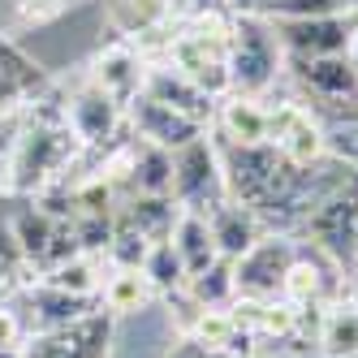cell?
<instances>
[{
    "mask_svg": "<svg viewBox=\"0 0 358 358\" xmlns=\"http://www.w3.org/2000/svg\"><path fill=\"white\" fill-rule=\"evenodd\" d=\"M229 69H234V91L242 95H268L276 78L285 73V48L276 39V27L268 17H238L229 35Z\"/></svg>",
    "mask_w": 358,
    "mask_h": 358,
    "instance_id": "obj_1",
    "label": "cell"
},
{
    "mask_svg": "<svg viewBox=\"0 0 358 358\" xmlns=\"http://www.w3.org/2000/svg\"><path fill=\"white\" fill-rule=\"evenodd\" d=\"M298 242L324 250L328 259H337L341 268L350 259H358V173L354 169L315 203V212L298 224Z\"/></svg>",
    "mask_w": 358,
    "mask_h": 358,
    "instance_id": "obj_2",
    "label": "cell"
},
{
    "mask_svg": "<svg viewBox=\"0 0 358 358\" xmlns=\"http://www.w3.org/2000/svg\"><path fill=\"white\" fill-rule=\"evenodd\" d=\"M220 164H224V190L229 199L246 203V208L264 212L268 203L276 199V190L289 182V164L276 156L272 143L259 147H224L220 143Z\"/></svg>",
    "mask_w": 358,
    "mask_h": 358,
    "instance_id": "obj_3",
    "label": "cell"
},
{
    "mask_svg": "<svg viewBox=\"0 0 358 358\" xmlns=\"http://www.w3.org/2000/svg\"><path fill=\"white\" fill-rule=\"evenodd\" d=\"M173 199L182 203L186 212H203V216L229 199L220 143L212 138V130L199 134L194 143H186L182 151H173Z\"/></svg>",
    "mask_w": 358,
    "mask_h": 358,
    "instance_id": "obj_4",
    "label": "cell"
},
{
    "mask_svg": "<svg viewBox=\"0 0 358 358\" xmlns=\"http://www.w3.org/2000/svg\"><path fill=\"white\" fill-rule=\"evenodd\" d=\"M268 143L276 147V156L289 169H315L320 160H328L324 121L306 99L268 104Z\"/></svg>",
    "mask_w": 358,
    "mask_h": 358,
    "instance_id": "obj_5",
    "label": "cell"
},
{
    "mask_svg": "<svg viewBox=\"0 0 358 358\" xmlns=\"http://www.w3.org/2000/svg\"><path fill=\"white\" fill-rule=\"evenodd\" d=\"M113 324L117 320L104 306H95L65 328L31 332L22 350H27V358H113Z\"/></svg>",
    "mask_w": 358,
    "mask_h": 358,
    "instance_id": "obj_6",
    "label": "cell"
},
{
    "mask_svg": "<svg viewBox=\"0 0 358 358\" xmlns=\"http://www.w3.org/2000/svg\"><path fill=\"white\" fill-rule=\"evenodd\" d=\"M298 255V238L294 234H268L255 242L242 259H234V280H238V294L242 298H276L280 285H285V272Z\"/></svg>",
    "mask_w": 358,
    "mask_h": 358,
    "instance_id": "obj_7",
    "label": "cell"
},
{
    "mask_svg": "<svg viewBox=\"0 0 358 358\" xmlns=\"http://www.w3.org/2000/svg\"><path fill=\"white\" fill-rule=\"evenodd\" d=\"M285 73L302 87L306 104L345 108L358 99V65L350 57H285Z\"/></svg>",
    "mask_w": 358,
    "mask_h": 358,
    "instance_id": "obj_8",
    "label": "cell"
},
{
    "mask_svg": "<svg viewBox=\"0 0 358 358\" xmlns=\"http://www.w3.org/2000/svg\"><path fill=\"white\" fill-rule=\"evenodd\" d=\"M65 125L73 130V138H78L87 151H104V147H113L125 134V108L113 104L95 83L83 78L78 91L65 95Z\"/></svg>",
    "mask_w": 358,
    "mask_h": 358,
    "instance_id": "obj_9",
    "label": "cell"
},
{
    "mask_svg": "<svg viewBox=\"0 0 358 358\" xmlns=\"http://www.w3.org/2000/svg\"><path fill=\"white\" fill-rule=\"evenodd\" d=\"M358 13H332V17H294V22H272L285 57H345L350 35H354Z\"/></svg>",
    "mask_w": 358,
    "mask_h": 358,
    "instance_id": "obj_10",
    "label": "cell"
},
{
    "mask_svg": "<svg viewBox=\"0 0 358 358\" xmlns=\"http://www.w3.org/2000/svg\"><path fill=\"white\" fill-rule=\"evenodd\" d=\"M147 61L134 52L125 39H113L108 48H99V52L91 57V65H87V83H95L99 91H104L113 104H121V108H130L134 99L143 95V83H147Z\"/></svg>",
    "mask_w": 358,
    "mask_h": 358,
    "instance_id": "obj_11",
    "label": "cell"
},
{
    "mask_svg": "<svg viewBox=\"0 0 358 358\" xmlns=\"http://www.w3.org/2000/svg\"><path fill=\"white\" fill-rule=\"evenodd\" d=\"M337 272H341L337 259H328L324 250L298 242V255H294V264L285 272L280 298H289L294 306H302V311H320V306L337 302Z\"/></svg>",
    "mask_w": 358,
    "mask_h": 358,
    "instance_id": "obj_12",
    "label": "cell"
},
{
    "mask_svg": "<svg viewBox=\"0 0 358 358\" xmlns=\"http://www.w3.org/2000/svg\"><path fill=\"white\" fill-rule=\"evenodd\" d=\"M212 138L224 147H259L268 143V99L264 95H224L212 117Z\"/></svg>",
    "mask_w": 358,
    "mask_h": 358,
    "instance_id": "obj_13",
    "label": "cell"
},
{
    "mask_svg": "<svg viewBox=\"0 0 358 358\" xmlns=\"http://www.w3.org/2000/svg\"><path fill=\"white\" fill-rule=\"evenodd\" d=\"M125 130L138 134V138H147V143H156V147H164V151H182L199 134H208L199 121L173 113V108L156 104V99H147V95H138L134 104L125 108Z\"/></svg>",
    "mask_w": 358,
    "mask_h": 358,
    "instance_id": "obj_14",
    "label": "cell"
},
{
    "mask_svg": "<svg viewBox=\"0 0 358 358\" xmlns=\"http://www.w3.org/2000/svg\"><path fill=\"white\" fill-rule=\"evenodd\" d=\"M143 95L156 99V104H164V108H173V113H182V117H190V121H199L203 130H212L216 99H208L186 73H177L173 65H151L147 83H143Z\"/></svg>",
    "mask_w": 358,
    "mask_h": 358,
    "instance_id": "obj_15",
    "label": "cell"
},
{
    "mask_svg": "<svg viewBox=\"0 0 358 358\" xmlns=\"http://www.w3.org/2000/svg\"><path fill=\"white\" fill-rule=\"evenodd\" d=\"M208 224H212V238H216L220 259H242V255L268 234L264 216L255 212V208H246V203H238V199H224L220 208H212Z\"/></svg>",
    "mask_w": 358,
    "mask_h": 358,
    "instance_id": "obj_16",
    "label": "cell"
},
{
    "mask_svg": "<svg viewBox=\"0 0 358 358\" xmlns=\"http://www.w3.org/2000/svg\"><path fill=\"white\" fill-rule=\"evenodd\" d=\"M156 298H160V294H156V285L143 276V268H113V264H108L104 285H99V306H104L113 320H121V315H143Z\"/></svg>",
    "mask_w": 358,
    "mask_h": 358,
    "instance_id": "obj_17",
    "label": "cell"
},
{
    "mask_svg": "<svg viewBox=\"0 0 358 358\" xmlns=\"http://www.w3.org/2000/svg\"><path fill=\"white\" fill-rule=\"evenodd\" d=\"M31 289V315H27V337L31 332H52V328H65L73 320H83L87 311H95L99 298H73V294H61L52 285H43V280H35Z\"/></svg>",
    "mask_w": 358,
    "mask_h": 358,
    "instance_id": "obj_18",
    "label": "cell"
},
{
    "mask_svg": "<svg viewBox=\"0 0 358 358\" xmlns=\"http://www.w3.org/2000/svg\"><path fill=\"white\" fill-rule=\"evenodd\" d=\"M315 354L320 358H354L358 354V302H328L315 315Z\"/></svg>",
    "mask_w": 358,
    "mask_h": 358,
    "instance_id": "obj_19",
    "label": "cell"
},
{
    "mask_svg": "<svg viewBox=\"0 0 358 358\" xmlns=\"http://www.w3.org/2000/svg\"><path fill=\"white\" fill-rule=\"evenodd\" d=\"M104 272H108V259L104 255H69V259H61L57 268H48L39 280L43 285H52L61 294H73V298H99V285H104Z\"/></svg>",
    "mask_w": 358,
    "mask_h": 358,
    "instance_id": "obj_20",
    "label": "cell"
},
{
    "mask_svg": "<svg viewBox=\"0 0 358 358\" xmlns=\"http://www.w3.org/2000/svg\"><path fill=\"white\" fill-rule=\"evenodd\" d=\"M169 242L177 246V255H182V264H186L190 276L220 259L216 238H212V224H208V216H203V212H186V208H182V216H177Z\"/></svg>",
    "mask_w": 358,
    "mask_h": 358,
    "instance_id": "obj_21",
    "label": "cell"
},
{
    "mask_svg": "<svg viewBox=\"0 0 358 358\" xmlns=\"http://www.w3.org/2000/svg\"><path fill=\"white\" fill-rule=\"evenodd\" d=\"M121 208L130 212V220L151 242H164L173 234L177 216H182V203H177L173 194H130V199H121Z\"/></svg>",
    "mask_w": 358,
    "mask_h": 358,
    "instance_id": "obj_22",
    "label": "cell"
},
{
    "mask_svg": "<svg viewBox=\"0 0 358 358\" xmlns=\"http://www.w3.org/2000/svg\"><path fill=\"white\" fill-rule=\"evenodd\" d=\"M147 250H151V238L130 220V212H125L121 203H117V216H113V242H108V250H104V259H108L113 268H143Z\"/></svg>",
    "mask_w": 358,
    "mask_h": 358,
    "instance_id": "obj_23",
    "label": "cell"
},
{
    "mask_svg": "<svg viewBox=\"0 0 358 358\" xmlns=\"http://www.w3.org/2000/svg\"><path fill=\"white\" fill-rule=\"evenodd\" d=\"M143 276L156 285L160 298H169V294H177V289H186V280H190V272H186V264H182V255H177V246H173L169 238H164V242H151L147 259H143Z\"/></svg>",
    "mask_w": 358,
    "mask_h": 358,
    "instance_id": "obj_24",
    "label": "cell"
},
{
    "mask_svg": "<svg viewBox=\"0 0 358 358\" xmlns=\"http://www.w3.org/2000/svg\"><path fill=\"white\" fill-rule=\"evenodd\" d=\"M186 294L199 302V306H229L238 298V280H234V259H216L203 272H194L186 280Z\"/></svg>",
    "mask_w": 358,
    "mask_h": 358,
    "instance_id": "obj_25",
    "label": "cell"
},
{
    "mask_svg": "<svg viewBox=\"0 0 358 358\" xmlns=\"http://www.w3.org/2000/svg\"><path fill=\"white\" fill-rule=\"evenodd\" d=\"M186 337L199 341V345H208V350H234L238 341V324H234V311L229 306H199V315L194 324L186 328Z\"/></svg>",
    "mask_w": 358,
    "mask_h": 358,
    "instance_id": "obj_26",
    "label": "cell"
},
{
    "mask_svg": "<svg viewBox=\"0 0 358 358\" xmlns=\"http://www.w3.org/2000/svg\"><path fill=\"white\" fill-rule=\"evenodd\" d=\"M324 138H328V160H337V164L358 173V113L324 125Z\"/></svg>",
    "mask_w": 358,
    "mask_h": 358,
    "instance_id": "obj_27",
    "label": "cell"
},
{
    "mask_svg": "<svg viewBox=\"0 0 358 358\" xmlns=\"http://www.w3.org/2000/svg\"><path fill=\"white\" fill-rule=\"evenodd\" d=\"M350 0H272L268 22H294V17H332V13H350Z\"/></svg>",
    "mask_w": 358,
    "mask_h": 358,
    "instance_id": "obj_28",
    "label": "cell"
},
{
    "mask_svg": "<svg viewBox=\"0 0 358 358\" xmlns=\"http://www.w3.org/2000/svg\"><path fill=\"white\" fill-rule=\"evenodd\" d=\"M0 345H27V320L0 302Z\"/></svg>",
    "mask_w": 358,
    "mask_h": 358,
    "instance_id": "obj_29",
    "label": "cell"
},
{
    "mask_svg": "<svg viewBox=\"0 0 358 358\" xmlns=\"http://www.w3.org/2000/svg\"><path fill=\"white\" fill-rule=\"evenodd\" d=\"M164 358H234V354H224V350H208V345H199L190 337H173L169 354Z\"/></svg>",
    "mask_w": 358,
    "mask_h": 358,
    "instance_id": "obj_30",
    "label": "cell"
},
{
    "mask_svg": "<svg viewBox=\"0 0 358 358\" xmlns=\"http://www.w3.org/2000/svg\"><path fill=\"white\" fill-rule=\"evenodd\" d=\"M224 9L238 13V17H268L272 13V0H224Z\"/></svg>",
    "mask_w": 358,
    "mask_h": 358,
    "instance_id": "obj_31",
    "label": "cell"
},
{
    "mask_svg": "<svg viewBox=\"0 0 358 358\" xmlns=\"http://www.w3.org/2000/svg\"><path fill=\"white\" fill-rule=\"evenodd\" d=\"M255 358H320L315 350H302V345H264Z\"/></svg>",
    "mask_w": 358,
    "mask_h": 358,
    "instance_id": "obj_32",
    "label": "cell"
},
{
    "mask_svg": "<svg viewBox=\"0 0 358 358\" xmlns=\"http://www.w3.org/2000/svg\"><path fill=\"white\" fill-rule=\"evenodd\" d=\"M0 358H27V350L22 345H0Z\"/></svg>",
    "mask_w": 358,
    "mask_h": 358,
    "instance_id": "obj_33",
    "label": "cell"
},
{
    "mask_svg": "<svg viewBox=\"0 0 358 358\" xmlns=\"http://www.w3.org/2000/svg\"><path fill=\"white\" fill-rule=\"evenodd\" d=\"M354 65H358V22H354V35H350V52H345Z\"/></svg>",
    "mask_w": 358,
    "mask_h": 358,
    "instance_id": "obj_34",
    "label": "cell"
},
{
    "mask_svg": "<svg viewBox=\"0 0 358 358\" xmlns=\"http://www.w3.org/2000/svg\"><path fill=\"white\" fill-rule=\"evenodd\" d=\"M350 5H354V13H358V0H350Z\"/></svg>",
    "mask_w": 358,
    "mask_h": 358,
    "instance_id": "obj_35",
    "label": "cell"
},
{
    "mask_svg": "<svg viewBox=\"0 0 358 358\" xmlns=\"http://www.w3.org/2000/svg\"><path fill=\"white\" fill-rule=\"evenodd\" d=\"M354 302H358V294H354Z\"/></svg>",
    "mask_w": 358,
    "mask_h": 358,
    "instance_id": "obj_36",
    "label": "cell"
},
{
    "mask_svg": "<svg viewBox=\"0 0 358 358\" xmlns=\"http://www.w3.org/2000/svg\"><path fill=\"white\" fill-rule=\"evenodd\" d=\"M354 358H358V354H354Z\"/></svg>",
    "mask_w": 358,
    "mask_h": 358,
    "instance_id": "obj_37",
    "label": "cell"
}]
</instances>
